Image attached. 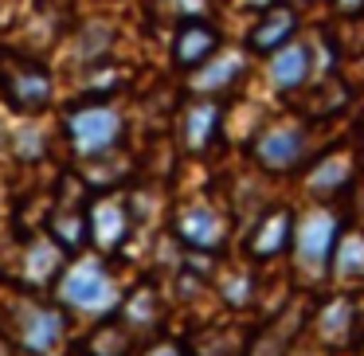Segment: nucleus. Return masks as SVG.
<instances>
[{
	"instance_id": "obj_1",
	"label": "nucleus",
	"mask_w": 364,
	"mask_h": 356,
	"mask_svg": "<svg viewBox=\"0 0 364 356\" xmlns=\"http://www.w3.org/2000/svg\"><path fill=\"white\" fill-rule=\"evenodd\" d=\"M63 134L79 157H106L122 145L126 118L110 98H82L63 110Z\"/></svg>"
},
{
	"instance_id": "obj_2",
	"label": "nucleus",
	"mask_w": 364,
	"mask_h": 356,
	"mask_svg": "<svg viewBox=\"0 0 364 356\" xmlns=\"http://www.w3.org/2000/svg\"><path fill=\"white\" fill-rule=\"evenodd\" d=\"M0 98L12 106L16 114H43L55 102V79L51 71L32 55L20 51H4L0 55Z\"/></svg>"
},
{
	"instance_id": "obj_3",
	"label": "nucleus",
	"mask_w": 364,
	"mask_h": 356,
	"mask_svg": "<svg viewBox=\"0 0 364 356\" xmlns=\"http://www.w3.org/2000/svg\"><path fill=\"white\" fill-rule=\"evenodd\" d=\"M55 298H59V306L102 313V309H110L118 301V286H114V278H110L102 259H75L71 266L59 270Z\"/></svg>"
},
{
	"instance_id": "obj_4",
	"label": "nucleus",
	"mask_w": 364,
	"mask_h": 356,
	"mask_svg": "<svg viewBox=\"0 0 364 356\" xmlns=\"http://www.w3.org/2000/svg\"><path fill=\"white\" fill-rule=\"evenodd\" d=\"M341 231V215H333L329 207H309L301 220H294V254H298V266L306 274H325L329 270V259H333V247H337Z\"/></svg>"
},
{
	"instance_id": "obj_5",
	"label": "nucleus",
	"mask_w": 364,
	"mask_h": 356,
	"mask_svg": "<svg viewBox=\"0 0 364 356\" xmlns=\"http://www.w3.org/2000/svg\"><path fill=\"white\" fill-rule=\"evenodd\" d=\"M301 153H306V129L298 122H270L251 141V157L267 173H290V168H298Z\"/></svg>"
},
{
	"instance_id": "obj_6",
	"label": "nucleus",
	"mask_w": 364,
	"mask_h": 356,
	"mask_svg": "<svg viewBox=\"0 0 364 356\" xmlns=\"http://www.w3.org/2000/svg\"><path fill=\"white\" fill-rule=\"evenodd\" d=\"M63 313L51 306H36V301H20L16 309V325H12V337L20 340V348L28 352L51 356L59 345H63Z\"/></svg>"
},
{
	"instance_id": "obj_7",
	"label": "nucleus",
	"mask_w": 364,
	"mask_h": 356,
	"mask_svg": "<svg viewBox=\"0 0 364 356\" xmlns=\"http://www.w3.org/2000/svg\"><path fill=\"white\" fill-rule=\"evenodd\" d=\"M129 227H134V215H129V204L122 196H98L87 207V235L95 239L98 251H118L126 243Z\"/></svg>"
},
{
	"instance_id": "obj_8",
	"label": "nucleus",
	"mask_w": 364,
	"mask_h": 356,
	"mask_svg": "<svg viewBox=\"0 0 364 356\" xmlns=\"http://www.w3.org/2000/svg\"><path fill=\"white\" fill-rule=\"evenodd\" d=\"M220 32H215V24H208L204 16H188L176 24V36H173V63L181 67V71H196V67H204L208 59L220 51Z\"/></svg>"
},
{
	"instance_id": "obj_9",
	"label": "nucleus",
	"mask_w": 364,
	"mask_h": 356,
	"mask_svg": "<svg viewBox=\"0 0 364 356\" xmlns=\"http://www.w3.org/2000/svg\"><path fill=\"white\" fill-rule=\"evenodd\" d=\"M176 235L192 247V251H220L228 239V220L215 212L212 204H188L176 215Z\"/></svg>"
},
{
	"instance_id": "obj_10",
	"label": "nucleus",
	"mask_w": 364,
	"mask_h": 356,
	"mask_svg": "<svg viewBox=\"0 0 364 356\" xmlns=\"http://www.w3.org/2000/svg\"><path fill=\"white\" fill-rule=\"evenodd\" d=\"M223 126V106L215 98H196V102L184 106L181 114V141L188 153H204L208 145L220 137Z\"/></svg>"
},
{
	"instance_id": "obj_11",
	"label": "nucleus",
	"mask_w": 364,
	"mask_h": 356,
	"mask_svg": "<svg viewBox=\"0 0 364 356\" xmlns=\"http://www.w3.org/2000/svg\"><path fill=\"white\" fill-rule=\"evenodd\" d=\"M294 32H298V16H294L290 4H267L262 16L255 20V28L247 32V48L259 51V55H270L282 43H290Z\"/></svg>"
},
{
	"instance_id": "obj_12",
	"label": "nucleus",
	"mask_w": 364,
	"mask_h": 356,
	"mask_svg": "<svg viewBox=\"0 0 364 356\" xmlns=\"http://www.w3.org/2000/svg\"><path fill=\"white\" fill-rule=\"evenodd\" d=\"M290 239H294V212L290 207H270L259 220V227L251 231V239H247V251L255 259H274L290 247Z\"/></svg>"
},
{
	"instance_id": "obj_13",
	"label": "nucleus",
	"mask_w": 364,
	"mask_h": 356,
	"mask_svg": "<svg viewBox=\"0 0 364 356\" xmlns=\"http://www.w3.org/2000/svg\"><path fill=\"white\" fill-rule=\"evenodd\" d=\"M353 153L348 149H337V153H329V157H321L314 165V173L306 176V188L314 192L317 200H329L333 192H341V188H348L353 184Z\"/></svg>"
},
{
	"instance_id": "obj_14",
	"label": "nucleus",
	"mask_w": 364,
	"mask_h": 356,
	"mask_svg": "<svg viewBox=\"0 0 364 356\" xmlns=\"http://www.w3.org/2000/svg\"><path fill=\"white\" fill-rule=\"evenodd\" d=\"M309 75V48L301 40L282 43L278 51H270V82L278 90H298Z\"/></svg>"
},
{
	"instance_id": "obj_15",
	"label": "nucleus",
	"mask_w": 364,
	"mask_h": 356,
	"mask_svg": "<svg viewBox=\"0 0 364 356\" xmlns=\"http://www.w3.org/2000/svg\"><path fill=\"white\" fill-rule=\"evenodd\" d=\"M48 235L55 239L63 251H79L82 243H87V207L82 204H59V212L51 215L48 223Z\"/></svg>"
},
{
	"instance_id": "obj_16",
	"label": "nucleus",
	"mask_w": 364,
	"mask_h": 356,
	"mask_svg": "<svg viewBox=\"0 0 364 356\" xmlns=\"http://www.w3.org/2000/svg\"><path fill=\"white\" fill-rule=\"evenodd\" d=\"M231 75H243V59H239V55L220 59V51H215L204 67H196V82H192V87H196L200 95H215V90H223V87L235 82Z\"/></svg>"
},
{
	"instance_id": "obj_17",
	"label": "nucleus",
	"mask_w": 364,
	"mask_h": 356,
	"mask_svg": "<svg viewBox=\"0 0 364 356\" xmlns=\"http://www.w3.org/2000/svg\"><path fill=\"white\" fill-rule=\"evenodd\" d=\"M129 348H134V337H129V325L122 321H102L87 340L90 356H129Z\"/></svg>"
},
{
	"instance_id": "obj_18",
	"label": "nucleus",
	"mask_w": 364,
	"mask_h": 356,
	"mask_svg": "<svg viewBox=\"0 0 364 356\" xmlns=\"http://www.w3.org/2000/svg\"><path fill=\"white\" fill-rule=\"evenodd\" d=\"M110 43H114V28L90 20V24L75 36L71 48H75V59H82V63H98V59L106 55V48H110Z\"/></svg>"
},
{
	"instance_id": "obj_19",
	"label": "nucleus",
	"mask_w": 364,
	"mask_h": 356,
	"mask_svg": "<svg viewBox=\"0 0 364 356\" xmlns=\"http://www.w3.org/2000/svg\"><path fill=\"white\" fill-rule=\"evenodd\" d=\"M168 9L181 20H188V16H200V12H204V0H168Z\"/></svg>"
},
{
	"instance_id": "obj_20",
	"label": "nucleus",
	"mask_w": 364,
	"mask_h": 356,
	"mask_svg": "<svg viewBox=\"0 0 364 356\" xmlns=\"http://www.w3.org/2000/svg\"><path fill=\"white\" fill-rule=\"evenodd\" d=\"M141 356H188V352H184V348L176 345V340H161V345H149Z\"/></svg>"
},
{
	"instance_id": "obj_21",
	"label": "nucleus",
	"mask_w": 364,
	"mask_h": 356,
	"mask_svg": "<svg viewBox=\"0 0 364 356\" xmlns=\"http://www.w3.org/2000/svg\"><path fill=\"white\" fill-rule=\"evenodd\" d=\"M333 9L345 12V16H356V12H364V0H333Z\"/></svg>"
},
{
	"instance_id": "obj_22",
	"label": "nucleus",
	"mask_w": 364,
	"mask_h": 356,
	"mask_svg": "<svg viewBox=\"0 0 364 356\" xmlns=\"http://www.w3.org/2000/svg\"><path fill=\"white\" fill-rule=\"evenodd\" d=\"M286 4H290V9H298V4H309V0H286Z\"/></svg>"
},
{
	"instance_id": "obj_23",
	"label": "nucleus",
	"mask_w": 364,
	"mask_h": 356,
	"mask_svg": "<svg viewBox=\"0 0 364 356\" xmlns=\"http://www.w3.org/2000/svg\"><path fill=\"white\" fill-rule=\"evenodd\" d=\"M4 141H9V137H4V126H0V153H4Z\"/></svg>"
}]
</instances>
